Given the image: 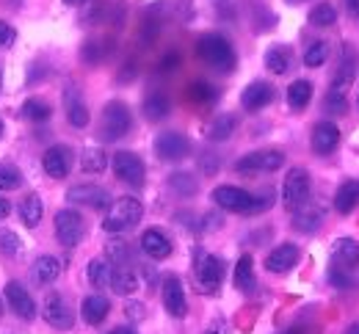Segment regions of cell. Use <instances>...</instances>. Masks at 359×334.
<instances>
[{
	"label": "cell",
	"instance_id": "6da1fadb",
	"mask_svg": "<svg viewBox=\"0 0 359 334\" xmlns=\"http://www.w3.org/2000/svg\"><path fill=\"white\" fill-rule=\"evenodd\" d=\"M196 55L202 58V64H208L210 69L224 72V75L232 72L235 64H238L235 50H232V45L226 42L222 34H205V36H199V42H196Z\"/></svg>",
	"mask_w": 359,
	"mask_h": 334
},
{
	"label": "cell",
	"instance_id": "7a4b0ae2",
	"mask_svg": "<svg viewBox=\"0 0 359 334\" xmlns=\"http://www.w3.org/2000/svg\"><path fill=\"white\" fill-rule=\"evenodd\" d=\"M144 216V204L135 199V196H122V199H114L108 204V213H105V221H102V230L111 232V235H119V232H128L138 227Z\"/></svg>",
	"mask_w": 359,
	"mask_h": 334
},
{
	"label": "cell",
	"instance_id": "3957f363",
	"mask_svg": "<svg viewBox=\"0 0 359 334\" xmlns=\"http://www.w3.org/2000/svg\"><path fill=\"white\" fill-rule=\"evenodd\" d=\"M224 260L216 254H208L205 249L194 251V274H196V285L205 295H216L219 287L224 282Z\"/></svg>",
	"mask_w": 359,
	"mask_h": 334
},
{
	"label": "cell",
	"instance_id": "277c9868",
	"mask_svg": "<svg viewBox=\"0 0 359 334\" xmlns=\"http://www.w3.org/2000/svg\"><path fill=\"white\" fill-rule=\"evenodd\" d=\"M133 127V116H130V108L119 99L108 102L102 108V119H100V139L102 141H119L122 136H128Z\"/></svg>",
	"mask_w": 359,
	"mask_h": 334
},
{
	"label": "cell",
	"instance_id": "5b68a950",
	"mask_svg": "<svg viewBox=\"0 0 359 334\" xmlns=\"http://www.w3.org/2000/svg\"><path fill=\"white\" fill-rule=\"evenodd\" d=\"M310 188H313L310 172L299 169V166L290 169L285 183H282V204H285V210H299L304 202H310Z\"/></svg>",
	"mask_w": 359,
	"mask_h": 334
},
{
	"label": "cell",
	"instance_id": "8992f818",
	"mask_svg": "<svg viewBox=\"0 0 359 334\" xmlns=\"http://www.w3.org/2000/svg\"><path fill=\"white\" fill-rule=\"evenodd\" d=\"M111 169H114V174H116L122 183H128V186H133V188H141V186L147 183V166H144V160H141L135 152H128V149L116 152L114 160H111Z\"/></svg>",
	"mask_w": 359,
	"mask_h": 334
},
{
	"label": "cell",
	"instance_id": "52a82bcc",
	"mask_svg": "<svg viewBox=\"0 0 359 334\" xmlns=\"http://www.w3.org/2000/svg\"><path fill=\"white\" fill-rule=\"evenodd\" d=\"M83 235H86V221H83V216L78 210L64 207V210L55 213V238H58V243L72 249V246H78L83 240Z\"/></svg>",
	"mask_w": 359,
	"mask_h": 334
},
{
	"label": "cell",
	"instance_id": "ba28073f",
	"mask_svg": "<svg viewBox=\"0 0 359 334\" xmlns=\"http://www.w3.org/2000/svg\"><path fill=\"white\" fill-rule=\"evenodd\" d=\"M213 202L222 210H229V213H243V216L255 213V193L243 191L238 186H219L213 191Z\"/></svg>",
	"mask_w": 359,
	"mask_h": 334
},
{
	"label": "cell",
	"instance_id": "9c48e42d",
	"mask_svg": "<svg viewBox=\"0 0 359 334\" xmlns=\"http://www.w3.org/2000/svg\"><path fill=\"white\" fill-rule=\"evenodd\" d=\"M42 315H45L47 326H53L55 332H67L75 326V315H72V309L61 293H47Z\"/></svg>",
	"mask_w": 359,
	"mask_h": 334
},
{
	"label": "cell",
	"instance_id": "30bf717a",
	"mask_svg": "<svg viewBox=\"0 0 359 334\" xmlns=\"http://www.w3.org/2000/svg\"><path fill=\"white\" fill-rule=\"evenodd\" d=\"M282 163H285V155L279 149H260V152L243 155L235 163V169L243 174H257V172H276V169H282Z\"/></svg>",
	"mask_w": 359,
	"mask_h": 334
},
{
	"label": "cell",
	"instance_id": "8fae6325",
	"mask_svg": "<svg viewBox=\"0 0 359 334\" xmlns=\"http://www.w3.org/2000/svg\"><path fill=\"white\" fill-rule=\"evenodd\" d=\"M6 301H8V309L17 318H22V321H34L36 312H39L34 295L28 293V287L22 285V282H8L6 285Z\"/></svg>",
	"mask_w": 359,
	"mask_h": 334
},
{
	"label": "cell",
	"instance_id": "7c38bea8",
	"mask_svg": "<svg viewBox=\"0 0 359 334\" xmlns=\"http://www.w3.org/2000/svg\"><path fill=\"white\" fill-rule=\"evenodd\" d=\"M42 169L47 177L53 180H64L72 172V149L67 144H55L42 155Z\"/></svg>",
	"mask_w": 359,
	"mask_h": 334
},
{
	"label": "cell",
	"instance_id": "4fadbf2b",
	"mask_svg": "<svg viewBox=\"0 0 359 334\" xmlns=\"http://www.w3.org/2000/svg\"><path fill=\"white\" fill-rule=\"evenodd\" d=\"M155 152H158V158L161 160H182V158H188V152H191V141L177 133V130H166V133H161L158 139H155Z\"/></svg>",
	"mask_w": 359,
	"mask_h": 334
},
{
	"label": "cell",
	"instance_id": "5bb4252c",
	"mask_svg": "<svg viewBox=\"0 0 359 334\" xmlns=\"http://www.w3.org/2000/svg\"><path fill=\"white\" fill-rule=\"evenodd\" d=\"M67 202L72 204H86L91 210H108L111 204V193L100 186H91V183H83V186H72L67 191Z\"/></svg>",
	"mask_w": 359,
	"mask_h": 334
},
{
	"label": "cell",
	"instance_id": "9a60e30c",
	"mask_svg": "<svg viewBox=\"0 0 359 334\" xmlns=\"http://www.w3.org/2000/svg\"><path fill=\"white\" fill-rule=\"evenodd\" d=\"M357 69H359V53L354 45H343V55H340V67H337V75L332 81V89L337 92H348L354 78H357Z\"/></svg>",
	"mask_w": 359,
	"mask_h": 334
},
{
	"label": "cell",
	"instance_id": "2e32d148",
	"mask_svg": "<svg viewBox=\"0 0 359 334\" xmlns=\"http://www.w3.org/2000/svg\"><path fill=\"white\" fill-rule=\"evenodd\" d=\"M161 298H163V307L172 318H185L188 315V298H185V290L177 277H166L163 287H161Z\"/></svg>",
	"mask_w": 359,
	"mask_h": 334
},
{
	"label": "cell",
	"instance_id": "e0dca14e",
	"mask_svg": "<svg viewBox=\"0 0 359 334\" xmlns=\"http://www.w3.org/2000/svg\"><path fill=\"white\" fill-rule=\"evenodd\" d=\"M64 111H67V119H69L72 127H86L89 125V105L75 86L64 89Z\"/></svg>",
	"mask_w": 359,
	"mask_h": 334
},
{
	"label": "cell",
	"instance_id": "ac0fdd59",
	"mask_svg": "<svg viewBox=\"0 0 359 334\" xmlns=\"http://www.w3.org/2000/svg\"><path fill=\"white\" fill-rule=\"evenodd\" d=\"M332 265L343 271H357L359 265V243L354 238H340L332 246Z\"/></svg>",
	"mask_w": 359,
	"mask_h": 334
},
{
	"label": "cell",
	"instance_id": "d6986e66",
	"mask_svg": "<svg viewBox=\"0 0 359 334\" xmlns=\"http://www.w3.org/2000/svg\"><path fill=\"white\" fill-rule=\"evenodd\" d=\"M299 246L296 243H282V246H276L273 251H271L269 257H266V268H269L271 274H287V271H293V265L299 263Z\"/></svg>",
	"mask_w": 359,
	"mask_h": 334
},
{
	"label": "cell",
	"instance_id": "ffe728a7",
	"mask_svg": "<svg viewBox=\"0 0 359 334\" xmlns=\"http://www.w3.org/2000/svg\"><path fill=\"white\" fill-rule=\"evenodd\" d=\"M273 102V86L266 83V81H255V83H249L246 89H243V95H241V105L249 111V113H255V111H263L266 105Z\"/></svg>",
	"mask_w": 359,
	"mask_h": 334
},
{
	"label": "cell",
	"instance_id": "44dd1931",
	"mask_svg": "<svg viewBox=\"0 0 359 334\" xmlns=\"http://www.w3.org/2000/svg\"><path fill=\"white\" fill-rule=\"evenodd\" d=\"M340 144V130L334 122H318L313 127V149L315 155H332Z\"/></svg>",
	"mask_w": 359,
	"mask_h": 334
},
{
	"label": "cell",
	"instance_id": "7402d4cb",
	"mask_svg": "<svg viewBox=\"0 0 359 334\" xmlns=\"http://www.w3.org/2000/svg\"><path fill=\"white\" fill-rule=\"evenodd\" d=\"M296 216H293V230L296 232H304V235H313L320 230V224H323V210L320 207H315L310 202H304L299 210H293Z\"/></svg>",
	"mask_w": 359,
	"mask_h": 334
},
{
	"label": "cell",
	"instance_id": "603a6c76",
	"mask_svg": "<svg viewBox=\"0 0 359 334\" xmlns=\"http://www.w3.org/2000/svg\"><path fill=\"white\" fill-rule=\"evenodd\" d=\"M141 249H144V254L152 257V260H166L175 246H172V240L166 238V232H161V230H147V232L141 235Z\"/></svg>",
	"mask_w": 359,
	"mask_h": 334
},
{
	"label": "cell",
	"instance_id": "cb8c5ba5",
	"mask_svg": "<svg viewBox=\"0 0 359 334\" xmlns=\"http://www.w3.org/2000/svg\"><path fill=\"white\" fill-rule=\"evenodd\" d=\"M108 312H111V301H108L105 295H100V293L86 295L83 304H81V315H83V321H86L89 326H100V323L108 318Z\"/></svg>",
	"mask_w": 359,
	"mask_h": 334
},
{
	"label": "cell",
	"instance_id": "d4e9b609",
	"mask_svg": "<svg viewBox=\"0 0 359 334\" xmlns=\"http://www.w3.org/2000/svg\"><path fill=\"white\" fill-rule=\"evenodd\" d=\"M31 277L36 285H53L58 277H61V260L53 257V254H42L36 257L34 268H31Z\"/></svg>",
	"mask_w": 359,
	"mask_h": 334
},
{
	"label": "cell",
	"instance_id": "484cf974",
	"mask_svg": "<svg viewBox=\"0 0 359 334\" xmlns=\"http://www.w3.org/2000/svg\"><path fill=\"white\" fill-rule=\"evenodd\" d=\"M357 207H359V180H346L337 188V193H334V210L343 213V216H348Z\"/></svg>",
	"mask_w": 359,
	"mask_h": 334
},
{
	"label": "cell",
	"instance_id": "4316f807",
	"mask_svg": "<svg viewBox=\"0 0 359 334\" xmlns=\"http://www.w3.org/2000/svg\"><path fill=\"white\" fill-rule=\"evenodd\" d=\"M235 127H238V119L232 113H219L208 122L205 136H208V141H226L235 133Z\"/></svg>",
	"mask_w": 359,
	"mask_h": 334
},
{
	"label": "cell",
	"instance_id": "83f0119b",
	"mask_svg": "<svg viewBox=\"0 0 359 334\" xmlns=\"http://www.w3.org/2000/svg\"><path fill=\"white\" fill-rule=\"evenodd\" d=\"M108 285H111V290L116 295H133L135 290H138V277H135L128 265H116L111 271V282Z\"/></svg>",
	"mask_w": 359,
	"mask_h": 334
},
{
	"label": "cell",
	"instance_id": "f1b7e54d",
	"mask_svg": "<svg viewBox=\"0 0 359 334\" xmlns=\"http://www.w3.org/2000/svg\"><path fill=\"white\" fill-rule=\"evenodd\" d=\"M42 216H45L42 199H39L36 193H28V196L20 202V218H22V224H25V227H39Z\"/></svg>",
	"mask_w": 359,
	"mask_h": 334
},
{
	"label": "cell",
	"instance_id": "f546056e",
	"mask_svg": "<svg viewBox=\"0 0 359 334\" xmlns=\"http://www.w3.org/2000/svg\"><path fill=\"white\" fill-rule=\"evenodd\" d=\"M235 287H238L241 293H255V287H257L255 263H252L249 254H243V257L238 260V265H235Z\"/></svg>",
	"mask_w": 359,
	"mask_h": 334
},
{
	"label": "cell",
	"instance_id": "4dcf8cb0",
	"mask_svg": "<svg viewBox=\"0 0 359 334\" xmlns=\"http://www.w3.org/2000/svg\"><path fill=\"white\" fill-rule=\"evenodd\" d=\"M169 111H172V105H169V97L166 95H161V92L147 95V99H144V116H147L149 122H161V119H166Z\"/></svg>",
	"mask_w": 359,
	"mask_h": 334
},
{
	"label": "cell",
	"instance_id": "1f68e13d",
	"mask_svg": "<svg viewBox=\"0 0 359 334\" xmlns=\"http://www.w3.org/2000/svg\"><path fill=\"white\" fill-rule=\"evenodd\" d=\"M313 99V83L310 81H293L287 89V105L293 111H304Z\"/></svg>",
	"mask_w": 359,
	"mask_h": 334
},
{
	"label": "cell",
	"instance_id": "d6a6232c",
	"mask_svg": "<svg viewBox=\"0 0 359 334\" xmlns=\"http://www.w3.org/2000/svg\"><path fill=\"white\" fill-rule=\"evenodd\" d=\"M105 166H108V155H105L100 146L83 149V155H81V169H83L86 174H102Z\"/></svg>",
	"mask_w": 359,
	"mask_h": 334
},
{
	"label": "cell",
	"instance_id": "836d02e7",
	"mask_svg": "<svg viewBox=\"0 0 359 334\" xmlns=\"http://www.w3.org/2000/svg\"><path fill=\"white\" fill-rule=\"evenodd\" d=\"M185 97H188L194 105H213V102L219 99V89L210 86V83H205V81H196V83L188 86Z\"/></svg>",
	"mask_w": 359,
	"mask_h": 334
},
{
	"label": "cell",
	"instance_id": "e575fe53",
	"mask_svg": "<svg viewBox=\"0 0 359 334\" xmlns=\"http://www.w3.org/2000/svg\"><path fill=\"white\" fill-rule=\"evenodd\" d=\"M111 263L105 260V257H94L89 263V271H86V277H89V285L91 287H108L111 282Z\"/></svg>",
	"mask_w": 359,
	"mask_h": 334
},
{
	"label": "cell",
	"instance_id": "d590c367",
	"mask_svg": "<svg viewBox=\"0 0 359 334\" xmlns=\"http://www.w3.org/2000/svg\"><path fill=\"white\" fill-rule=\"evenodd\" d=\"M105 260L114 263V265H130L133 251H130V246H128L125 240H108V246H105Z\"/></svg>",
	"mask_w": 359,
	"mask_h": 334
},
{
	"label": "cell",
	"instance_id": "8d00e7d4",
	"mask_svg": "<svg viewBox=\"0 0 359 334\" xmlns=\"http://www.w3.org/2000/svg\"><path fill=\"white\" fill-rule=\"evenodd\" d=\"M22 116L28 119V122H47L50 116H53V108L47 105L45 99H25L22 102Z\"/></svg>",
	"mask_w": 359,
	"mask_h": 334
},
{
	"label": "cell",
	"instance_id": "74e56055",
	"mask_svg": "<svg viewBox=\"0 0 359 334\" xmlns=\"http://www.w3.org/2000/svg\"><path fill=\"white\" fill-rule=\"evenodd\" d=\"M169 188L180 196H194V193L199 191V183H196V177L194 174H188V172H175L172 177H169Z\"/></svg>",
	"mask_w": 359,
	"mask_h": 334
},
{
	"label": "cell",
	"instance_id": "f35d334b",
	"mask_svg": "<svg viewBox=\"0 0 359 334\" xmlns=\"http://www.w3.org/2000/svg\"><path fill=\"white\" fill-rule=\"evenodd\" d=\"M310 22L315 28H329L337 22V8L332 3H318L313 11H310Z\"/></svg>",
	"mask_w": 359,
	"mask_h": 334
},
{
	"label": "cell",
	"instance_id": "ab89813d",
	"mask_svg": "<svg viewBox=\"0 0 359 334\" xmlns=\"http://www.w3.org/2000/svg\"><path fill=\"white\" fill-rule=\"evenodd\" d=\"M266 67H269L273 75H285L290 69V53L285 48H271L266 53Z\"/></svg>",
	"mask_w": 359,
	"mask_h": 334
},
{
	"label": "cell",
	"instance_id": "60d3db41",
	"mask_svg": "<svg viewBox=\"0 0 359 334\" xmlns=\"http://www.w3.org/2000/svg\"><path fill=\"white\" fill-rule=\"evenodd\" d=\"M326 58H329V45H326V42H313L310 48L304 50V64L313 67V69L323 67Z\"/></svg>",
	"mask_w": 359,
	"mask_h": 334
},
{
	"label": "cell",
	"instance_id": "b9f144b4",
	"mask_svg": "<svg viewBox=\"0 0 359 334\" xmlns=\"http://www.w3.org/2000/svg\"><path fill=\"white\" fill-rule=\"evenodd\" d=\"M0 251L8 254V257H17L22 251V243H20V235L11 232V230H0Z\"/></svg>",
	"mask_w": 359,
	"mask_h": 334
},
{
	"label": "cell",
	"instance_id": "7bdbcfd3",
	"mask_svg": "<svg viewBox=\"0 0 359 334\" xmlns=\"http://www.w3.org/2000/svg\"><path fill=\"white\" fill-rule=\"evenodd\" d=\"M22 186V174L20 169H11V166H0V191H14Z\"/></svg>",
	"mask_w": 359,
	"mask_h": 334
},
{
	"label": "cell",
	"instance_id": "ee69618b",
	"mask_svg": "<svg viewBox=\"0 0 359 334\" xmlns=\"http://www.w3.org/2000/svg\"><path fill=\"white\" fill-rule=\"evenodd\" d=\"M326 111L334 113V116H343V113L348 111V99H346V95L337 92V89H329V95H326Z\"/></svg>",
	"mask_w": 359,
	"mask_h": 334
},
{
	"label": "cell",
	"instance_id": "f6af8a7d",
	"mask_svg": "<svg viewBox=\"0 0 359 334\" xmlns=\"http://www.w3.org/2000/svg\"><path fill=\"white\" fill-rule=\"evenodd\" d=\"M329 282L334 287H340V290H346V287L354 285V274L351 271H343V268H329Z\"/></svg>",
	"mask_w": 359,
	"mask_h": 334
},
{
	"label": "cell",
	"instance_id": "bcb514c9",
	"mask_svg": "<svg viewBox=\"0 0 359 334\" xmlns=\"http://www.w3.org/2000/svg\"><path fill=\"white\" fill-rule=\"evenodd\" d=\"M108 45L105 42H89L86 48H83V58L89 61V64H97V61H102L105 55H108Z\"/></svg>",
	"mask_w": 359,
	"mask_h": 334
},
{
	"label": "cell",
	"instance_id": "7dc6e473",
	"mask_svg": "<svg viewBox=\"0 0 359 334\" xmlns=\"http://www.w3.org/2000/svg\"><path fill=\"white\" fill-rule=\"evenodd\" d=\"M180 67V55L177 53H166L163 58H161V72H175Z\"/></svg>",
	"mask_w": 359,
	"mask_h": 334
},
{
	"label": "cell",
	"instance_id": "c3c4849f",
	"mask_svg": "<svg viewBox=\"0 0 359 334\" xmlns=\"http://www.w3.org/2000/svg\"><path fill=\"white\" fill-rule=\"evenodd\" d=\"M17 39V31L11 28V25H6V22H0V48H8L11 42Z\"/></svg>",
	"mask_w": 359,
	"mask_h": 334
},
{
	"label": "cell",
	"instance_id": "681fc988",
	"mask_svg": "<svg viewBox=\"0 0 359 334\" xmlns=\"http://www.w3.org/2000/svg\"><path fill=\"white\" fill-rule=\"evenodd\" d=\"M205 334H229V326H226L224 318H219V321H213V323L208 326V332Z\"/></svg>",
	"mask_w": 359,
	"mask_h": 334
},
{
	"label": "cell",
	"instance_id": "f907efd6",
	"mask_svg": "<svg viewBox=\"0 0 359 334\" xmlns=\"http://www.w3.org/2000/svg\"><path fill=\"white\" fill-rule=\"evenodd\" d=\"M128 315H130L133 321L144 318V304H138V301H130V304H128Z\"/></svg>",
	"mask_w": 359,
	"mask_h": 334
},
{
	"label": "cell",
	"instance_id": "816d5d0a",
	"mask_svg": "<svg viewBox=\"0 0 359 334\" xmlns=\"http://www.w3.org/2000/svg\"><path fill=\"white\" fill-rule=\"evenodd\" d=\"M8 210H11V207H8V202H6L3 196H0V221H3L6 216H8Z\"/></svg>",
	"mask_w": 359,
	"mask_h": 334
},
{
	"label": "cell",
	"instance_id": "f5cc1de1",
	"mask_svg": "<svg viewBox=\"0 0 359 334\" xmlns=\"http://www.w3.org/2000/svg\"><path fill=\"white\" fill-rule=\"evenodd\" d=\"M108 334H138V332H135L133 326H116L114 332H108Z\"/></svg>",
	"mask_w": 359,
	"mask_h": 334
},
{
	"label": "cell",
	"instance_id": "db71d44e",
	"mask_svg": "<svg viewBox=\"0 0 359 334\" xmlns=\"http://www.w3.org/2000/svg\"><path fill=\"white\" fill-rule=\"evenodd\" d=\"M346 6H348L351 11H357V8H359V0H346Z\"/></svg>",
	"mask_w": 359,
	"mask_h": 334
},
{
	"label": "cell",
	"instance_id": "11a10c76",
	"mask_svg": "<svg viewBox=\"0 0 359 334\" xmlns=\"http://www.w3.org/2000/svg\"><path fill=\"white\" fill-rule=\"evenodd\" d=\"M346 334H359V323H354V326H351V329H348Z\"/></svg>",
	"mask_w": 359,
	"mask_h": 334
},
{
	"label": "cell",
	"instance_id": "9f6ffc18",
	"mask_svg": "<svg viewBox=\"0 0 359 334\" xmlns=\"http://www.w3.org/2000/svg\"><path fill=\"white\" fill-rule=\"evenodd\" d=\"M64 3H69V6H75V3H81V0H64Z\"/></svg>",
	"mask_w": 359,
	"mask_h": 334
},
{
	"label": "cell",
	"instance_id": "6f0895ef",
	"mask_svg": "<svg viewBox=\"0 0 359 334\" xmlns=\"http://www.w3.org/2000/svg\"><path fill=\"white\" fill-rule=\"evenodd\" d=\"M0 89H3V69H0Z\"/></svg>",
	"mask_w": 359,
	"mask_h": 334
},
{
	"label": "cell",
	"instance_id": "680465c9",
	"mask_svg": "<svg viewBox=\"0 0 359 334\" xmlns=\"http://www.w3.org/2000/svg\"><path fill=\"white\" fill-rule=\"evenodd\" d=\"M287 3H304V0H287Z\"/></svg>",
	"mask_w": 359,
	"mask_h": 334
},
{
	"label": "cell",
	"instance_id": "91938a15",
	"mask_svg": "<svg viewBox=\"0 0 359 334\" xmlns=\"http://www.w3.org/2000/svg\"><path fill=\"white\" fill-rule=\"evenodd\" d=\"M0 315H3V301H0Z\"/></svg>",
	"mask_w": 359,
	"mask_h": 334
},
{
	"label": "cell",
	"instance_id": "94428289",
	"mask_svg": "<svg viewBox=\"0 0 359 334\" xmlns=\"http://www.w3.org/2000/svg\"><path fill=\"white\" fill-rule=\"evenodd\" d=\"M0 133H3V122H0Z\"/></svg>",
	"mask_w": 359,
	"mask_h": 334
},
{
	"label": "cell",
	"instance_id": "6125c7cd",
	"mask_svg": "<svg viewBox=\"0 0 359 334\" xmlns=\"http://www.w3.org/2000/svg\"><path fill=\"white\" fill-rule=\"evenodd\" d=\"M357 102H359V99H357Z\"/></svg>",
	"mask_w": 359,
	"mask_h": 334
}]
</instances>
